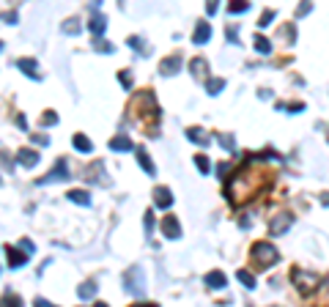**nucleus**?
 <instances>
[{"label":"nucleus","mask_w":329,"mask_h":307,"mask_svg":"<svg viewBox=\"0 0 329 307\" xmlns=\"http://www.w3.org/2000/svg\"><path fill=\"white\" fill-rule=\"evenodd\" d=\"M277 110H291V112H299V110H305V102H291V105H277Z\"/></svg>","instance_id":"30"},{"label":"nucleus","mask_w":329,"mask_h":307,"mask_svg":"<svg viewBox=\"0 0 329 307\" xmlns=\"http://www.w3.org/2000/svg\"><path fill=\"white\" fill-rule=\"evenodd\" d=\"M25 124H28V121H25V115H17V126H20V129H25Z\"/></svg>","instance_id":"44"},{"label":"nucleus","mask_w":329,"mask_h":307,"mask_svg":"<svg viewBox=\"0 0 329 307\" xmlns=\"http://www.w3.org/2000/svg\"><path fill=\"white\" fill-rule=\"evenodd\" d=\"M206 14H217V3H206Z\"/></svg>","instance_id":"42"},{"label":"nucleus","mask_w":329,"mask_h":307,"mask_svg":"<svg viewBox=\"0 0 329 307\" xmlns=\"http://www.w3.org/2000/svg\"><path fill=\"white\" fill-rule=\"evenodd\" d=\"M93 47L102 49V52H112V44H110V42H105V39H96V42H93Z\"/></svg>","instance_id":"35"},{"label":"nucleus","mask_w":329,"mask_h":307,"mask_svg":"<svg viewBox=\"0 0 329 307\" xmlns=\"http://www.w3.org/2000/svg\"><path fill=\"white\" fill-rule=\"evenodd\" d=\"M30 140H36L39 146H47V143H49V137H47V134H30Z\"/></svg>","instance_id":"39"},{"label":"nucleus","mask_w":329,"mask_h":307,"mask_svg":"<svg viewBox=\"0 0 329 307\" xmlns=\"http://www.w3.org/2000/svg\"><path fill=\"white\" fill-rule=\"evenodd\" d=\"M93 307H107V305H105V302H96V305H93Z\"/></svg>","instance_id":"47"},{"label":"nucleus","mask_w":329,"mask_h":307,"mask_svg":"<svg viewBox=\"0 0 329 307\" xmlns=\"http://www.w3.org/2000/svg\"><path fill=\"white\" fill-rule=\"evenodd\" d=\"M225 36H228L233 44H239V28L236 25H228V28H225Z\"/></svg>","instance_id":"31"},{"label":"nucleus","mask_w":329,"mask_h":307,"mask_svg":"<svg viewBox=\"0 0 329 307\" xmlns=\"http://www.w3.org/2000/svg\"><path fill=\"white\" fill-rule=\"evenodd\" d=\"M219 146H222L225 151H233V146H236V143H233V137H228V134H219Z\"/></svg>","instance_id":"33"},{"label":"nucleus","mask_w":329,"mask_h":307,"mask_svg":"<svg viewBox=\"0 0 329 307\" xmlns=\"http://www.w3.org/2000/svg\"><path fill=\"white\" fill-rule=\"evenodd\" d=\"M0 307H22V299L17 296V293H11V291H8L6 296L0 299Z\"/></svg>","instance_id":"26"},{"label":"nucleus","mask_w":329,"mask_h":307,"mask_svg":"<svg viewBox=\"0 0 329 307\" xmlns=\"http://www.w3.org/2000/svg\"><path fill=\"white\" fill-rule=\"evenodd\" d=\"M3 20H6V22H17V14H14V11H6V14H3Z\"/></svg>","instance_id":"43"},{"label":"nucleus","mask_w":329,"mask_h":307,"mask_svg":"<svg viewBox=\"0 0 329 307\" xmlns=\"http://www.w3.org/2000/svg\"><path fill=\"white\" fill-rule=\"evenodd\" d=\"M132 307H156V305H132Z\"/></svg>","instance_id":"46"},{"label":"nucleus","mask_w":329,"mask_h":307,"mask_svg":"<svg viewBox=\"0 0 329 307\" xmlns=\"http://www.w3.org/2000/svg\"><path fill=\"white\" fill-rule=\"evenodd\" d=\"M178 66H181V55H170L159 63V74H175Z\"/></svg>","instance_id":"12"},{"label":"nucleus","mask_w":329,"mask_h":307,"mask_svg":"<svg viewBox=\"0 0 329 307\" xmlns=\"http://www.w3.org/2000/svg\"><path fill=\"white\" fill-rule=\"evenodd\" d=\"M272 20H274V11H272V8H266V11L261 14V20H258V28H269Z\"/></svg>","instance_id":"28"},{"label":"nucleus","mask_w":329,"mask_h":307,"mask_svg":"<svg viewBox=\"0 0 329 307\" xmlns=\"http://www.w3.org/2000/svg\"><path fill=\"white\" fill-rule=\"evenodd\" d=\"M162 233H165V239H181V225H178V219H175V217H165V219H162Z\"/></svg>","instance_id":"9"},{"label":"nucleus","mask_w":329,"mask_h":307,"mask_svg":"<svg viewBox=\"0 0 329 307\" xmlns=\"http://www.w3.org/2000/svg\"><path fill=\"white\" fill-rule=\"evenodd\" d=\"M247 8H250V3H247V0H236V3H231V6H228V11H231V14H244Z\"/></svg>","instance_id":"27"},{"label":"nucleus","mask_w":329,"mask_h":307,"mask_svg":"<svg viewBox=\"0 0 329 307\" xmlns=\"http://www.w3.org/2000/svg\"><path fill=\"white\" fill-rule=\"evenodd\" d=\"M6 258H8V266H11V269H20V266L28 263V252L20 250V247H14V244H8L6 247Z\"/></svg>","instance_id":"6"},{"label":"nucleus","mask_w":329,"mask_h":307,"mask_svg":"<svg viewBox=\"0 0 329 307\" xmlns=\"http://www.w3.org/2000/svg\"><path fill=\"white\" fill-rule=\"evenodd\" d=\"M66 178H71L69 175V165H66V159H58V165L52 170H49L47 175H44V178H39V184H49V181H66Z\"/></svg>","instance_id":"4"},{"label":"nucleus","mask_w":329,"mask_h":307,"mask_svg":"<svg viewBox=\"0 0 329 307\" xmlns=\"http://www.w3.org/2000/svg\"><path fill=\"white\" fill-rule=\"evenodd\" d=\"M255 49H258L261 55H269V52H272V42H269L266 36H255Z\"/></svg>","instance_id":"23"},{"label":"nucleus","mask_w":329,"mask_h":307,"mask_svg":"<svg viewBox=\"0 0 329 307\" xmlns=\"http://www.w3.org/2000/svg\"><path fill=\"white\" fill-rule=\"evenodd\" d=\"M291 222H294V214H291V211H283V214H277V217L272 219V225H269L272 236H283V233L291 228Z\"/></svg>","instance_id":"5"},{"label":"nucleus","mask_w":329,"mask_h":307,"mask_svg":"<svg viewBox=\"0 0 329 307\" xmlns=\"http://www.w3.org/2000/svg\"><path fill=\"white\" fill-rule=\"evenodd\" d=\"M52 124H58V112L44 110V115H42V126H52Z\"/></svg>","instance_id":"29"},{"label":"nucleus","mask_w":329,"mask_h":307,"mask_svg":"<svg viewBox=\"0 0 329 307\" xmlns=\"http://www.w3.org/2000/svg\"><path fill=\"white\" fill-rule=\"evenodd\" d=\"M33 307H58V305H52L47 299H33Z\"/></svg>","instance_id":"40"},{"label":"nucleus","mask_w":329,"mask_h":307,"mask_svg":"<svg viewBox=\"0 0 329 307\" xmlns=\"http://www.w3.org/2000/svg\"><path fill=\"white\" fill-rule=\"evenodd\" d=\"M77 296L80 299H93V296H96V283H93V280L83 283V285L77 288Z\"/></svg>","instance_id":"21"},{"label":"nucleus","mask_w":329,"mask_h":307,"mask_svg":"<svg viewBox=\"0 0 329 307\" xmlns=\"http://www.w3.org/2000/svg\"><path fill=\"white\" fill-rule=\"evenodd\" d=\"M17 162H20L22 168H33L36 162H39V151H33V148H20V151H17Z\"/></svg>","instance_id":"10"},{"label":"nucleus","mask_w":329,"mask_h":307,"mask_svg":"<svg viewBox=\"0 0 329 307\" xmlns=\"http://www.w3.org/2000/svg\"><path fill=\"white\" fill-rule=\"evenodd\" d=\"M222 88H225V80H222V77H206V91H209L211 96H217Z\"/></svg>","instance_id":"20"},{"label":"nucleus","mask_w":329,"mask_h":307,"mask_svg":"<svg viewBox=\"0 0 329 307\" xmlns=\"http://www.w3.org/2000/svg\"><path fill=\"white\" fill-rule=\"evenodd\" d=\"M88 28H91V33L99 39V36L107 30V17H105V14H93V17H91V25H88Z\"/></svg>","instance_id":"15"},{"label":"nucleus","mask_w":329,"mask_h":307,"mask_svg":"<svg viewBox=\"0 0 329 307\" xmlns=\"http://www.w3.org/2000/svg\"><path fill=\"white\" fill-rule=\"evenodd\" d=\"M310 11H313V3H302L299 11H296V20H299V17H305V14H310Z\"/></svg>","instance_id":"36"},{"label":"nucleus","mask_w":329,"mask_h":307,"mask_svg":"<svg viewBox=\"0 0 329 307\" xmlns=\"http://www.w3.org/2000/svg\"><path fill=\"white\" fill-rule=\"evenodd\" d=\"M250 258H252V263L258 266V269H269V266H274L277 261H280V252H277V247H274V244L258 241V244H252Z\"/></svg>","instance_id":"1"},{"label":"nucleus","mask_w":329,"mask_h":307,"mask_svg":"<svg viewBox=\"0 0 329 307\" xmlns=\"http://www.w3.org/2000/svg\"><path fill=\"white\" fill-rule=\"evenodd\" d=\"M154 230V211H146V233Z\"/></svg>","instance_id":"38"},{"label":"nucleus","mask_w":329,"mask_h":307,"mask_svg":"<svg viewBox=\"0 0 329 307\" xmlns=\"http://www.w3.org/2000/svg\"><path fill=\"white\" fill-rule=\"evenodd\" d=\"M225 285H228V277H225V272L214 269V272L206 274V288H211V291H222Z\"/></svg>","instance_id":"8"},{"label":"nucleus","mask_w":329,"mask_h":307,"mask_svg":"<svg viewBox=\"0 0 329 307\" xmlns=\"http://www.w3.org/2000/svg\"><path fill=\"white\" fill-rule=\"evenodd\" d=\"M69 200L77 203V206H91V195H88L85 189H71V192H69Z\"/></svg>","instance_id":"19"},{"label":"nucleus","mask_w":329,"mask_h":307,"mask_svg":"<svg viewBox=\"0 0 329 307\" xmlns=\"http://www.w3.org/2000/svg\"><path fill=\"white\" fill-rule=\"evenodd\" d=\"M206 66H209V61H206V58H195V61L189 63V69H192V74H195V77H203L206 74Z\"/></svg>","instance_id":"24"},{"label":"nucleus","mask_w":329,"mask_h":307,"mask_svg":"<svg viewBox=\"0 0 329 307\" xmlns=\"http://www.w3.org/2000/svg\"><path fill=\"white\" fill-rule=\"evenodd\" d=\"M126 44H129L134 52H140V49H143V39H140V36H129V42H126Z\"/></svg>","instance_id":"32"},{"label":"nucleus","mask_w":329,"mask_h":307,"mask_svg":"<svg viewBox=\"0 0 329 307\" xmlns=\"http://www.w3.org/2000/svg\"><path fill=\"white\" fill-rule=\"evenodd\" d=\"M154 206L156 209H170L173 206V192L168 187H156L154 189Z\"/></svg>","instance_id":"7"},{"label":"nucleus","mask_w":329,"mask_h":307,"mask_svg":"<svg viewBox=\"0 0 329 307\" xmlns=\"http://www.w3.org/2000/svg\"><path fill=\"white\" fill-rule=\"evenodd\" d=\"M187 140H192L195 146H209V134H206L200 126H189V129H187Z\"/></svg>","instance_id":"13"},{"label":"nucleus","mask_w":329,"mask_h":307,"mask_svg":"<svg viewBox=\"0 0 329 307\" xmlns=\"http://www.w3.org/2000/svg\"><path fill=\"white\" fill-rule=\"evenodd\" d=\"M124 288L129 293H134V296H143V291H146V277H143L140 266H132V269L124 272Z\"/></svg>","instance_id":"2"},{"label":"nucleus","mask_w":329,"mask_h":307,"mask_svg":"<svg viewBox=\"0 0 329 307\" xmlns=\"http://www.w3.org/2000/svg\"><path fill=\"white\" fill-rule=\"evenodd\" d=\"M71 146L77 148V151H83V154H91V151H93V143L85 137V134H80V132L71 137Z\"/></svg>","instance_id":"16"},{"label":"nucleus","mask_w":329,"mask_h":307,"mask_svg":"<svg viewBox=\"0 0 329 307\" xmlns=\"http://www.w3.org/2000/svg\"><path fill=\"white\" fill-rule=\"evenodd\" d=\"M236 280L241 283V285H247V288H255V274H250L247 269H239V272H236Z\"/></svg>","instance_id":"25"},{"label":"nucleus","mask_w":329,"mask_h":307,"mask_svg":"<svg viewBox=\"0 0 329 307\" xmlns=\"http://www.w3.org/2000/svg\"><path fill=\"white\" fill-rule=\"evenodd\" d=\"M74 30L80 33V20H69L66 25H63V33H74Z\"/></svg>","instance_id":"34"},{"label":"nucleus","mask_w":329,"mask_h":307,"mask_svg":"<svg viewBox=\"0 0 329 307\" xmlns=\"http://www.w3.org/2000/svg\"><path fill=\"white\" fill-rule=\"evenodd\" d=\"M195 165H197V170H200L203 175L211 173V159L206 156V154H195Z\"/></svg>","instance_id":"22"},{"label":"nucleus","mask_w":329,"mask_h":307,"mask_svg":"<svg viewBox=\"0 0 329 307\" xmlns=\"http://www.w3.org/2000/svg\"><path fill=\"white\" fill-rule=\"evenodd\" d=\"M321 203H324V206H329V192H324V195H321Z\"/></svg>","instance_id":"45"},{"label":"nucleus","mask_w":329,"mask_h":307,"mask_svg":"<svg viewBox=\"0 0 329 307\" xmlns=\"http://www.w3.org/2000/svg\"><path fill=\"white\" fill-rule=\"evenodd\" d=\"M17 69H22V74H25V77L39 80V71H36V61H33V58H20V61H17Z\"/></svg>","instance_id":"14"},{"label":"nucleus","mask_w":329,"mask_h":307,"mask_svg":"<svg viewBox=\"0 0 329 307\" xmlns=\"http://www.w3.org/2000/svg\"><path fill=\"white\" fill-rule=\"evenodd\" d=\"M110 148H112V151H132L134 143L126 137V134H121V137H112L110 140Z\"/></svg>","instance_id":"17"},{"label":"nucleus","mask_w":329,"mask_h":307,"mask_svg":"<svg viewBox=\"0 0 329 307\" xmlns=\"http://www.w3.org/2000/svg\"><path fill=\"white\" fill-rule=\"evenodd\" d=\"M209 39H211V25H209V22H197L195 33H192V42H195V44H206Z\"/></svg>","instance_id":"11"},{"label":"nucleus","mask_w":329,"mask_h":307,"mask_svg":"<svg viewBox=\"0 0 329 307\" xmlns=\"http://www.w3.org/2000/svg\"><path fill=\"white\" fill-rule=\"evenodd\" d=\"M137 165H140V168L146 170L148 175H156V168H154V162H151V156H148V154L143 151V148H140V151H137Z\"/></svg>","instance_id":"18"},{"label":"nucleus","mask_w":329,"mask_h":307,"mask_svg":"<svg viewBox=\"0 0 329 307\" xmlns=\"http://www.w3.org/2000/svg\"><path fill=\"white\" fill-rule=\"evenodd\" d=\"M118 80L124 83V88H132V74H129V71H121Z\"/></svg>","instance_id":"37"},{"label":"nucleus","mask_w":329,"mask_h":307,"mask_svg":"<svg viewBox=\"0 0 329 307\" xmlns=\"http://www.w3.org/2000/svg\"><path fill=\"white\" fill-rule=\"evenodd\" d=\"M291 280L296 283V288H299L302 293H310V291H315V288H318V283H321V280L315 277V274L305 272V269H294V272H291Z\"/></svg>","instance_id":"3"},{"label":"nucleus","mask_w":329,"mask_h":307,"mask_svg":"<svg viewBox=\"0 0 329 307\" xmlns=\"http://www.w3.org/2000/svg\"><path fill=\"white\" fill-rule=\"evenodd\" d=\"M20 244H22V250H25V252H33V250H36V247H33V244H30L28 239H22Z\"/></svg>","instance_id":"41"}]
</instances>
